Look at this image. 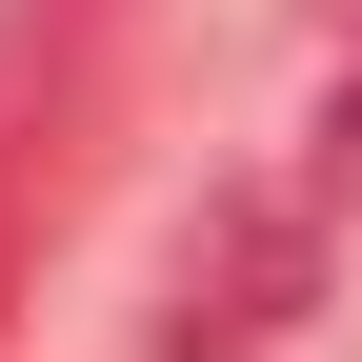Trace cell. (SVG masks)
<instances>
[{
    "label": "cell",
    "mask_w": 362,
    "mask_h": 362,
    "mask_svg": "<svg viewBox=\"0 0 362 362\" xmlns=\"http://www.w3.org/2000/svg\"><path fill=\"white\" fill-rule=\"evenodd\" d=\"M302 302H322V202L221 181L161 262V362H262V342H302Z\"/></svg>",
    "instance_id": "6da1fadb"
},
{
    "label": "cell",
    "mask_w": 362,
    "mask_h": 362,
    "mask_svg": "<svg viewBox=\"0 0 362 362\" xmlns=\"http://www.w3.org/2000/svg\"><path fill=\"white\" fill-rule=\"evenodd\" d=\"M322 181H342V202H362V81H342V101H322Z\"/></svg>",
    "instance_id": "7a4b0ae2"
}]
</instances>
